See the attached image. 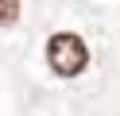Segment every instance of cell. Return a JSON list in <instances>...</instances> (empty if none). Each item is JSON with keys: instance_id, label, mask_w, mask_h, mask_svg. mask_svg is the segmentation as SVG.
<instances>
[{"instance_id": "6da1fadb", "label": "cell", "mask_w": 120, "mask_h": 116, "mask_svg": "<svg viewBox=\"0 0 120 116\" xmlns=\"http://www.w3.org/2000/svg\"><path fill=\"white\" fill-rule=\"evenodd\" d=\"M47 66L54 70L58 77H78V74H85V66H89V46H85V39L74 35V31L50 35V43H47Z\"/></svg>"}, {"instance_id": "7a4b0ae2", "label": "cell", "mask_w": 120, "mask_h": 116, "mask_svg": "<svg viewBox=\"0 0 120 116\" xmlns=\"http://www.w3.org/2000/svg\"><path fill=\"white\" fill-rule=\"evenodd\" d=\"M19 23V0H0V27H16Z\"/></svg>"}]
</instances>
